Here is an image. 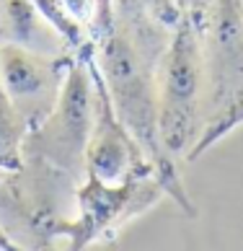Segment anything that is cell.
<instances>
[{"label":"cell","instance_id":"2","mask_svg":"<svg viewBox=\"0 0 243 251\" xmlns=\"http://www.w3.org/2000/svg\"><path fill=\"white\" fill-rule=\"evenodd\" d=\"M204 132L189 158L228 135V122L243 106V0H212L204 11Z\"/></svg>","mask_w":243,"mask_h":251},{"label":"cell","instance_id":"8","mask_svg":"<svg viewBox=\"0 0 243 251\" xmlns=\"http://www.w3.org/2000/svg\"><path fill=\"white\" fill-rule=\"evenodd\" d=\"M29 129V122L0 86V169H16L21 163Z\"/></svg>","mask_w":243,"mask_h":251},{"label":"cell","instance_id":"12","mask_svg":"<svg viewBox=\"0 0 243 251\" xmlns=\"http://www.w3.org/2000/svg\"><path fill=\"white\" fill-rule=\"evenodd\" d=\"M238 125H243V106L236 111V114H233V119H230V122H228V132H230V129H236Z\"/></svg>","mask_w":243,"mask_h":251},{"label":"cell","instance_id":"3","mask_svg":"<svg viewBox=\"0 0 243 251\" xmlns=\"http://www.w3.org/2000/svg\"><path fill=\"white\" fill-rule=\"evenodd\" d=\"M98 70L104 75V91L119 122L132 140L158 166L168 163V155L158 135V75H153L145 54H140L132 36L122 29L106 36L98 52Z\"/></svg>","mask_w":243,"mask_h":251},{"label":"cell","instance_id":"1","mask_svg":"<svg viewBox=\"0 0 243 251\" xmlns=\"http://www.w3.org/2000/svg\"><path fill=\"white\" fill-rule=\"evenodd\" d=\"M202 36L192 13L173 26L158 65V135L168 158L192 155L204 132Z\"/></svg>","mask_w":243,"mask_h":251},{"label":"cell","instance_id":"6","mask_svg":"<svg viewBox=\"0 0 243 251\" xmlns=\"http://www.w3.org/2000/svg\"><path fill=\"white\" fill-rule=\"evenodd\" d=\"M140 148L127 127L119 122V117L111 109V101L101 86V96H96V119L86 153V169L96 176L101 184H119L129 169V161Z\"/></svg>","mask_w":243,"mask_h":251},{"label":"cell","instance_id":"13","mask_svg":"<svg viewBox=\"0 0 243 251\" xmlns=\"http://www.w3.org/2000/svg\"><path fill=\"white\" fill-rule=\"evenodd\" d=\"M13 246H16V244H13V241L5 236V230L0 228V249H13Z\"/></svg>","mask_w":243,"mask_h":251},{"label":"cell","instance_id":"9","mask_svg":"<svg viewBox=\"0 0 243 251\" xmlns=\"http://www.w3.org/2000/svg\"><path fill=\"white\" fill-rule=\"evenodd\" d=\"M31 3L39 8V13L60 31V36L70 44V47H80V44L86 42L83 21L73 13V8L65 3V0H31Z\"/></svg>","mask_w":243,"mask_h":251},{"label":"cell","instance_id":"14","mask_svg":"<svg viewBox=\"0 0 243 251\" xmlns=\"http://www.w3.org/2000/svg\"><path fill=\"white\" fill-rule=\"evenodd\" d=\"M173 3L179 5L184 13H192V0H173Z\"/></svg>","mask_w":243,"mask_h":251},{"label":"cell","instance_id":"10","mask_svg":"<svg viewBox=\"0 0 243 251\" xmlns=\"http://www.w3.org/2000/svg\"><path fill=\"white\" fill-rule=\"evenodd\" d=\"M137 5H140V11H145L155 24L168 26V29H173L184 16V11L173 3V0H137Z\"/></svg>","mask_w":243,"mask_h":251},{"label":"cell","instance_id":"4","mask_svg":"<svg viewBox=\"0 0 243 251\" xmlns=\"http://www.w3.org/2000/svg\"><path fill=\"white\" fill-rule=\"evenodd\" d=\"M96 119V91L83 65H70L62 83V94L44 122L31 127L24 153L39 155L52 169L70 179L86 171V153Z\"/></svg>","mask_w":243,"mask_h":251},{"label":"cell","instance_id":"7","mask_svg":"<svg viewBox=\"0 0 243 251\" xmlns=\"http://www.w3.org/2000/svg\"><path fill=\"white\" fill-rule=\"evenodd\" d=\"M0 42L62 60L73 50L31 0H0Z\"/></svg>","mask_w":243,"mask_h":251},{"label":"cell","instance_id":"11","mask_svg":"<svg viewBox=\"0 0 243 251\" xmlns=\"http://www.w3.org/2000/svg\"><path fill=\"white\" fill-rule=\"evenodd\" d=\"M212 5V0H192V13H204Z\"/></svg>","mask_w":243,"mask_h":251},{"label":"cell","instance_id":"5","mask_svg":"<svg viewBox=\"0 0 243 251\" xmlns=\"http://www.w3.org/2000/svg\"><path fill=\"white\" fill-rule=\"evenodd\" d=\"M65 75L68 70H62V57H47L18 44L0 42V86L29 127L44 122L54 109Z\"/></svg>","mask_w":243,"mask_h":251}]
</instances>
